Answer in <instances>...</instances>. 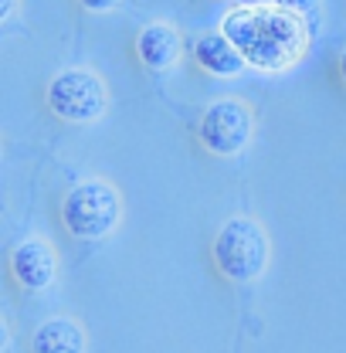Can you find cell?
Returning a JSON list of instances; mask_svg holds the SVG:
<instances>
[{"label": "cell", "instance_id": "6da1fadb", "mask_svg": "<svg viewBox=\"0 0 346 353\" xmlns=\"http://www.w3.org/2000/svg\"><path fill=\"white\" fill-rule=\"evenodd\" d=\"M268 234L258 221L231 218L214 238V265L227 282H255L268 265Z\"/></svg>", "mask_w": 346, "mask_h": 353}, {"label": "cell", "instance_id": "7a4b0ae2", "mask_svg": "<svg viewBox=\"0 0 346 353\" xmlns=\"http://www.w3.org/2000/svg\"><path fill=\"white\" fill-rule=\"evenodd\" d=\"M123 214V201L112 183L105 180H85L79 183L65 204H61V221L75 238H105Z\"/></svg>", "mask_w": 346, "mask_h": 353}, {"label": "cell", "instance_id": "3957f363", "mask_svg": "<svg viewBox=\"0 0 346 353\" xmlns=\"http://www.w3.org/2000/svg\"><path fill=\"white\" fill-rule=\"evenodd\" d=\"M48 105L65 123H95L109 105V92L99 75L85 68H68L48 85Z\"/></svg>", "mask_w": 346, "mask_h": 353}, {"label": "cell", "instance_id": "277c9868", "mask_svg": "<svg viewBox=\"0 0 346 353\" xmlns=\"http://www.w3.org/2000/svg\"><path fill=\"white\" fill-rule=\"evenodd\" d=\"M252 139V112L245 102L221 99L201 119V143L217 157H234Z\"/></svg>", "mask_w": 346, "mask_h": 353}, {"label": "cell", "instance_id": "5b68a950", "mask_svg": "<svg viewBox=\"0 0 346 353\" xmlns=\"http://www.w3.org/2000/svg\"><path fill=\"white\" fill-rule=\"evenodd\" d=\"M10 272H14V279H17L24 289L41 292V289H48V285L54 282L58 255H54V248H51L48 241L31 238V241H24V245L14 248V255H10Z\"/></svg>", "mask_w": 346, "mask_h": 353}, {"label": "cell", "instance_id": "8992f818", "mask_svg": "<svg viewBox=\"0 0 346 353\" xmlns=\"http://www.w3.org/2000/svg\"><path fill=\"white\" fill-rule=\"evenodd\" d=\"M194 58H197V65L204 68V72H211V75H221V79H231V75H238L241 68H245V54H241V48L231 41L227 34H204L201 41L194 44Z\"/></svg>", "mask_w": 346, "mask_h": 353}, {"label": "cell", "instance_id": "52a82bcc", "mask_svg": "<svg viewBox=\"0 0 346 353\" xmlns=\"http://www.w3.org/2000/svg\"><path fill=\"white\" fill-rule=\"evenodd\" d=\"M31 353H85V330L75 319H48L31 336Z\"/></svg>", "mask_w": 346, "mask_h": 353}, {"label": "cell", "instance_id": "ba28073f", "mask_svg": "<svg viewBox=\"0 0 346 353\" xmlns=\"http://www.w3.org/2000/svg\"><path fill=\"white\" fill-rule=\"evenodd\" d=\"M136 51H139L146 68L163 72L180 58V38H176V31L170 24H150V28H143V34L136 41Z\"/></svg>", "mask_w": 346, "mask_h": 353}, {"label": "cell", "instance_id": "9c48e42d", "mask_svg": "<svg viewBox=\"0 0 346 353\" xmlns=\"http://www.w3.org/2000/svg\"><path fill=\"white\" fill-rule=\"evenodd\" d=\"M285 10H296V14H312L319 7V0H278Z\"/></svg>", "mask_w": 346, "mask_h": 353}, {"label": "cell", "instance_id": "30bf717a", "mask_svg": "<svg viewBox=\"0 0 346 353\" xmlns=\"http://www.w3.org/2000/svg\"><path fill=\"white\" fill-rule=\"evenodd\" d=\"M119 0H82V7H88V10H95V14H105V10H112Z\"/></svg>", "mask_w": 346, "mask_h": 353}, {"label": "cell", "instance_id": "8fae6325", "mask_svg": "<svg viewBox=\"0 0 346 353\" xmlns=\"http://www.w3.org/2000/svg\"><path fill=\"white\" fill-rule=\"evenodd\" d=\"M14 7H17V0H3V10H0V17H10V14H14Z\"/></svg>", "mask_w": 346, "mask_h": 353}, {"label": "cell", "instance_id": "7c38bea8", "mask_svg": "<svg viewBox=\"0 0 346 353\" xmlns=\"http://www.w3.org/2000/svg\"><path fill=\"white\" fill-rule=\"evenodd\" d=\"M245 7H265V3H272V0H241Z\"/></svg>", "mask_w": 346, "mask_h": 353}, {"label": "cell", "instance_id": "4fadbf2b", "mask_svg": "<svg viewBox=\"0 0 346 353\" xmlns=\"http://www.w3.org/2000/svg\"><path fill=\"white\" fill-rule=\"evenodd\" d=\"M340 72H343V82H346V51H343V58H340Z\"/></svg>", "mask_w": 346, "mask_h": 353}]
</instances>
